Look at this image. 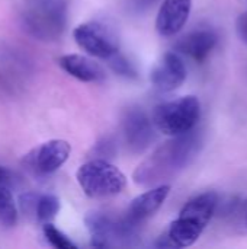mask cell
Returning a JSON list of instances; mask_svg holds the SVG:
<instances>
[{"mask_svg": "<svg viewBox=\"0 0 247 249\" xmlns=\"http://www.w3.org/2000/svg\"><path fill=\"white\" fill-rule=\"evenodd\" d=\"M202 147V134L199 130L173 136L159 146L134 172V181L143 187H157L172 179L183 171L199 153Z\"/></svg>", "mask_w": 247, "mask_h": 249, "instance_id": "1", "label": "cell"}, {"mask_svg": "<svg viewBox=\"0 0 247 249\" xmlns=\"http://www.w3.org/2000/svg\"><path fill=\"white\" fill-rule=\"evenodd\" d=\"M23 29L41 41L58 39L67 23L66 0H25L20 9Z\"/></svg>", "mask_w": 247, "mask_h": 249, "instance_id": "2", "label": "cell"}, {"mask_svg": "<svg viewBox=\"0 0 247 249\" xmlns=\"http://www.w3.org/2000/svg\"><path fill=\"white\" fill-rule=\"evenodd\" d=\"M77 181L83 193L95 200L118 196L127 185L125 175L105 159L83 163L77 171Z\"/></svg>", "mask_w": 247, "mask_h": 249, "instance_id": "3", "label": "cell"}, {"mask_svg": "<svg viewBox=\"0 0 247 249\" xmlns=\"http://www.w3.org/2000/svg\"><path fill=\"white\" fill-rule=\"evenodd\" d=\"M201 115L199 101L189 95L160 104L153 111V125L166 136H179L194 130Z\"/></svg>", "mask_w": 247, "mask_h": 249, "instance_id": "4", "label": "cell"}, {"mask_svg": "<svg viewBox=\"0 0 247 249\" xmlns=\"http://www.w3.org/2000/svg\"><path fill=\"white\" fill-rule=\"evenodd\" d=\"M92 238V247H130L137 239V226L130 225L125 219L116 220L106 213H89L84 219Z\"/></svg>", "mask_w": 247, "mask_h": 249, "instance_id": "5", "label": "cell"}, {"mask_svg": "<svg viewBox=\"0 0 247 249\" xmlns=\"http://www.w3.org/2000/svg\"><path fill=\"white\" fill-rule=\"evenodd\" d=\"M73 36L80 48L93 57L109 58L112 54L119 51V41L116 35L106 25L100 22H87L79 25Z\"/></svg>", "mask_w": 247, "mask_h": 249, "instance_id": "6", "label": "cell"}, {"mask_svg": "<svg viewBox=\"0 0 247 249\" xmlns=\"http://www.w3.org/2000/svg\"><path fill=\"white\" fill-rule=\"evenodd\" d=\"M70 144L66 140H49L33 149L25 156V165L36 175H49L55 172L70 155Z\"/></svg>", "mask_w": 247, "mask_h": 249, "instance_id": "7", "label": "cell"}, {"mask_svg": "<svg viewBox=\"0 0 247 249\" xmlns=\"http://www.w3.org/2000/svg\"><path fill=\"white\" fill-rule=\"evenodd\" d=\"M122 131L128 147L135 153L144 152L156 137L151 120L140 108H131L125 112Z\"/></svg>", "mask_w": 247, "mask_h": 249, "instance_id": "8", "label": "cell"}, {"mask_svg": "<svg viewBox=\"0 0 247 249\" xmlns=\"http://www.w3.org/2000/svg\"><path fill=\"white\" fill-rule=\"evenodd\" d=\"M151 83L162 92H172L186 79V67L175 53H166L151 71Z\"/></svg>", "mask_w": 247, "mask_h": 249, "instance_id": "9", "label": "cell"}, {"mask_svg": "<svg viewBox=\"0 0 247 249\" xmlns=\"http://www.w3.org/2000/svg\"><path fill=\"white\" fill-rule=\"evenodd\" d=\"M169 193H170V185H167V184L153 187L150 191L135 197L131 201L124 219L130 225H134L138 228L143 222H146L148 217H151L162 207V204L166 201Z\"/></svg>", "mask_w": 247, "mask_h": 249, "instance_id": "10", "label": "cell"}, {"mask_svg": "<svg viewBox=\"0 0 247 249\" xmlns=\"http://www.w3.org/2000/svg\"><path fill=\"white\" fill-rule=\"evenodd\" d=\"M192 0H165L156 19L157 32L163 36L178 34L189 18Z\"/></svg>", "mask_w": 247, "mask_h": 249, "instance_id": "11", "label": "cell"}, {"mask_svg": "<svg viewBox=\"0 0 247 249\" xmlns=\"http://www.w3.org/2000/svg\"><path fill=\"white\" fill-rule=\"evenodd\" d=\"M217 41L218 38L215 32L210 29H198L182 36L175 44V48L179 53L191 57L197 63H202L210 55V53L215 48Z\"/></svg>", "mask_w": 247, "mask_h": 249, "instance_id": "12", "label": "cell"}, {"mask_svg": "<svg viewBox=\"0 0 247 249\" xmlns=\"http://www.w3.org/2000/svg\"><path fill=\"white\" fill-rule=\"evenodd\" d=\"M58 64L66 73L82 82H87V83L102 82L106 77V73L100 64L80 54L63 55L58 58Z\"/></svg>", "mask_w": 247, "mask_h": 249, "instance_id": "13", "label": "cell"}, {"mask_svg": "<svg viewBox=\"0 0 247 249\" xmlns=\"http://www.w3.org/2000/svg\"><path fill=\"white\" fill-rule=\"evenodd\" d=\"M217 206H218V196L215 193H213V191L202 193V194H198L197 197L191 198L183 206L179 216L186 217L205 229L207 225L210 223V220L213 219V216L217 210Z\"/></svg>", "mask_w": 247, "mask_h": 249, "instance_id": "14", "label": "cell"}, {"mask_svg": "<svg viewBox=\"0 0 247 249\" xmlns=\"http://www.w3.org/2000/svg\"><path fill=\"white\" fill-rule=\"evenodd\" d=\"M17 223V210L12 193L0 184V226L13 228Z\"/></svg>", "mask_w": 247, "mask_h": 249, "instance_id": "15", "label": "cell"}, {"mask_svg": "<svg viewBox=\"0 0 247 249\" xmlns=\"http://www.w3.org/2000/svg\"><path fill=\"white\" fill-rule=\"evenodd\" d=\"M60 210V200L55 196L47 194V196H36L35 203V214L33 217L39 222H49L55 217V214Z\"/></svg>", "mask_w": 247, "mask_h": 249, "instance_id": "16", "label": "cell"}, {"mask_svg": "<svg viewBox=\"0 0 247 249\" xmlns=\"http://www.w3.org/2000/svg\"><path fill=\"white\" fill-rule=\"evenodd\" d=\"M108 60V64L109 67L119 76H124L127 79H135L137 77V70L134 67V64L121 53V51H116L115 54H112Z\"/></svg>", "mask_w": 247, "mask_h": 249, "instance_id": "17", "label": "cell"}, {"mask_svg": "<svg viewBox=\"0 0 247 249\" xmlns=\"http://www.w3.org/2000/svg\"><path fill=\"white\" fill-rule=\"evenodd\" d=\"M44 236H45V239L48 241V244L51 245V247H54V248L57 249H76L77 247L61 232V231H58L54 225H51V223H45L44 225Z\"/></svg>", "mask_w": 247, "mask_h": 249, "instance_id": "18", "label": "cell"}, {"mask_svg": "<svg viewBox=\"0 0 247 249\" xmlns=\"http://www.w3.org/2000/svg\"><path fill=\"white\" fill-rule=\"evenodd\" d=\"M230 220L237 233L247 235V198L233 204L230 210Z\"/></svg>", "mask_w": 247, "mask_h": 249, "instance_id": "19", "label": "cell"}, {"mask_svg": "<svg viewBox=\"0 0 247 249\" xmlns=\"http://www.w3.org/2000/svg\"><path fill=\"white\" fill-rule=\"evenodd\" d=\"M236 29H237V34H239L240 39L247 44V12L242 13L237 18V20H236Z\"/></svg>", "mask_w": 247, "mask_h": 249, "instance_id": "20", "label": "cell"}, {"mask_svg": "<svg viewBox=\"0 0 247 249\" xmlns=\"http://www.w3.org/2000/svg\"><path fill=\"white\" fill-rule=\"evenodd\" d=\"M10 178H12V172L7 168L0 166V184L4 185V184L10 182Z\"/></svg>", "mask_w": 247, "mask_h": 249, "instance_id": "21", "label": "cell"}, {"mask_svg": "<svg viewBox=\"0 0 247 249\" xmlns=\"http://www.w3.org/2000/svg\"><path fill=\"white\" fill-rule=\"evenodd\" d=\"M156 0H138L140 6H150L151 3H154Z\"/></svg>", "mask_w": 247, "mask_h": 249, "instance_id": "22", "label": "cell"}]
</instances>
